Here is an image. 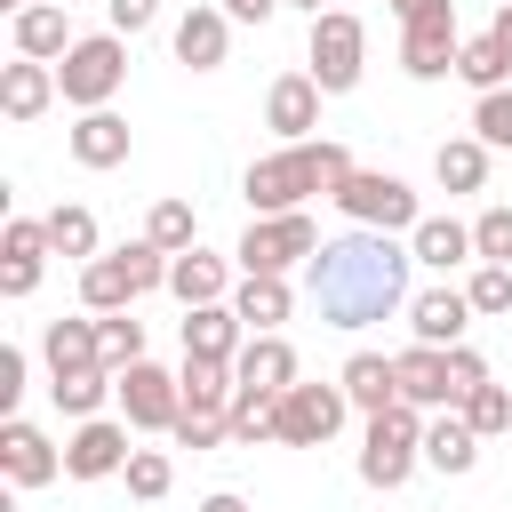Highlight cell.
Listing matches in <instances>:
<instances>
[{
    "mask_svg": "<svg viewBox=\"0 0 512 512\" xmlns=\"http://www.w3.org/2000/svg\"><path fill=\"white\" fill-rule=\"evenodd\" d=\"M408 264L416 256L392 232H360L352 224L344 240H320L304 280H312V304H320L328 328H368L384 312H408Z\"/></svg>",
    "mask_w": 512,
    "mask_h": 512,
    "instance_id": "1",
    "label": "cell"
},
{
    "mask_svg": "<svg viewBox=\"0 0 512 512\" xmlns=\"http://www.w3.org/2000/svg\"><path fill=\"white\" fill-rule=\"evenodd\" d=\"M352 168H360V160H352L344 144L312 136V144H288V152H264V160H248V176H240V200H248L256 216H296L312 192H328V200H336V184H344Z\"/></svg>",
    "mask_w": 512,
    "mask_h": 512,
    "instance_id": "2",
    "label": "cell"
},
{
    "mask_svg": "<svg viewBox=\"0 0 512 512\" xmlns=\"http://www.w3.org/2000/svg\"><path fill=\"white\" fill-rule=\"evenodd\" d=\"M168 264H176V256H160L152 240H128V248L80 264V304H88V312H128L144 288H168Z\"/></svg>",
    "mask_w": 512,
    "mask_h": 512,
    "instance_id": "3",
    "label": "cell"
},
{
    "mask_svg": "<svg viewBox=\"0 0 512 512\" xmlns=\"http://www.w3.org/2000/svg\"><path fill=\"white\" fill-rule=\"evenodd\" d=\"M120 80H128V40H120V32H88V40H72V56L56 64V88H64L72 112H104V104L120 96Z\"/></svg>",
    "mask_w": 512,
    "mask_h": 512,
    "instance_id": "4",
    "label": "cell"
},
{
    "mask_svg": "<svg viewBox=\"0 0 512 512\" xmlns=\"http://www.w3.org/2000/svg\"><path fill=\"white\" fill-rule=\"evenodd\" d=\"M232 256H240V280H288V264H312L320 256V232H312L304 208L296 216H256Z\"/></svg>",
    "mask_w": 512,
    "mask_h": 512,
    "instance_id": "5",
    "label": "cell"
},
{
    "mask_svg": "<svg viewBox=\"0 0 512 512\" xmlns=\"http://www.w3.org/2000/svg\"><path fill=\"white\" fill-rule=\"evenodd\" d=\"M424 464V408H384V416H368V440H360V480L368 488H400L408 472Z\"/></svg>",
    "mask_w": 512,
    "mask_h": 512,
    "instance_id": "6",
    "label": "cell"
},
{
    "mask_svg": "<svg viewBox=\"0 0 512 512\" xmlns=\"http://www.w3.org/2000/svg\"><path fill=\"white\" fill-rule=\"evenodd\" d=\"M360 72H368V24L352 8L312 16V80H320V96H352Z\"/></svg>",
    "mask_w": 512,
    "mask_h": 512,
    "instance_id": "7",
    "label": "cell"
},
{
    "mask_svg": "<svg viewBox=\"0 0 512 512\" xmlns=\"http://www.w3.org/2000/svg\"><path fill=\"white\" fill-rule=\"evenodd\" d=\"M336 208H344L360 232H416V224H424L416 192H408L400 176H384V168H352V176L336 184Z\"/></svg>",
    "mask_w": 512,
    "mask_h": 512,
    "instance_id": "8",
    "label": "cell"
},
{
    "mask_svg": "<svg viewBox=\"0 0 512 512\" xmlns=\"http://www.w3.org/2000/svg\"><path fill=\"white\" fill-rule=\"evenodd\" d=\"M176 416H184V384L168 368H152V360L120 368V424L128 432H176Z\"/></svg>",
    "mask_w": 512,
    "mask_h": 512,
    "instance_id": "9",
    "label": "cell"
},
{
    "mask_svg": "<svg viewBox=\"0 0 512 512\" xmlns=\"http://www.w3.org/2000/svg\"><path fill=\"white\" fill-rule=\"evenodd\" d=\"M456 56H464L456 8H432V16H408V24H400V72H408V80H448Z\"/></svg>",
    "mask_w": 512,
    "mask_h": 512,
    "instance_id": "10",
    "label": "cell"
},
{
    "mask_svg": "<svg viewBox=\"0 0 512 512\" xmlns=\"http://www.w3.org/2000/svg\"><path fill=\"white\" fill-rule=\"evenodd\" d=\"M344 384H288L280 392V440L288 448H320V440H336V424H344Z\"/></svg>",
    "mask_w": 512,
    "mask_h": 512,
    "instance_id": "11",
    "label": "cell"
},
{
    "mask_svg": "<svg viewBox=\"0 0 512 512\" xmlns=\"http://www.w3.org/2000/svg\"><path fill=\"white\" fill-rule=\"evenodd\" d=\"M0 472H8V488H48V480L64 472V448H56L40 424L8 416V424H0Z\"/></svg>",
    "mask_w": 512,
    "mask_h": 512,
    "instance_id": "12",
    "label": "cell"
},
{
    "mask_svg": "<svg viewBox=\"0 0 512 512\" xmlns=\"http://www.w3.org/2000/svg\"><path fill=\"white\" fill-rule=\"evenodd\" d=\"M128 424H112V416H88L72 440H64V472L72 480H112V472H128Z\"/></svg>",
    "mask_w": 512,
    "mask_h": 512,
    "instance_id": "13",
    "label": "cell"
},
{
    "mask_svg": "<svg viewBox=\"0 0 512 512\" xmlns=\"http://www.w3.org/2000/svg\"><path fill=\"white\" fill-rule=\"evenodd\" d=\"M264 128L288 136V144H312V128H320V80L312 72H280L264 88Z\"/></svg>",
    "mask_w": 512,
    "mask_h": 512,
    "instance_id": "14",
    "label": "cell"
},
{
    "mask_svg": "<svg viewBox=\"0 0 512 512\" xmlns=\"http://www.w3.org/2000/svg\"><path fill=\"white\" fill-rule=\"evenodd\" d=\"M48 264V216H8L0 232V296H32Z\"/></svg>",
    "mask_w": 512,
    "mask_h": 512,
    "instance_id": "15",
    "label": "cell"
},
{
    "mask_svg": "<svg viewBox=\"0 0 512 512\" xmlns=\"http://www.w3.org/2000/svg\"><path fill=\"white\" fill-rule=\"evenodd\" d=\"M392 368H400V400H408V408H464V392H456V376H448V352L408 344V352H392Z\"/></svg>",
    "mask_w": 512,
    "mask_h": 512,
    "instance_id": "16",
    "label": "cell"
},
{
    "mask_svg": "<svg viewBox=\"0 0 512 512\" xmlns=\"http://www.w3.org/2000/svg\"><path fill=\"white\" fill-rule=\"evenodd\" d=\"M464 320H472V296H464V288H424V296H408V328H416V344H432V352H456V344H464Z\"/></svg>",
    "mask_w": 512,
    "mask_h": 512,
    "instance_id": "17",
    "label": "cell"
},
{
    "mask_svg": "<svg viewBox=\"0 0 512 512\" xmlns=\"http://www.w3.org/2000/svg\"><path fill=\"white\" fill-rule=\"evenodd\" d=\"M224 288H232V264L208 256V248H184V256L168 264V296H176L184 312H200V304H232Z\"/></svg>",
    "mask_w": 512,
    "mask_h": 512,
    "instance_id": "18",
    "label": "cell"
},
{
    "mask_svg": "<svg viewBox=\"0 0 512 512\" xmlns=\"http://www.w3.org/2000/svg\"><path fill=\"white\" fill-rule=\"evenodd\" d=\"M240 344H248V328H240V312L232 304H200V312H184V360H240Z\"/></svg>",
    "mask_w": 512,
    "mask_h": 512,
    "instance_id": "19",
    "label": "cell"
},
{
    "mask_svg": "<svg viewBox=\"0 0 512 512\" xmlns=\"http://www.w3.org/2000/svg\"><path fill=\"white\" fill-rule=\"evenodd\" d=\"M232 376H240L248 392H288V384H304V376H296V344H288V336H248V344H240V360H232Z\"/></svg>",
    "mask_w": 512,
    "mask_h": 512,
    "instance_id": "20",
    "label": "cell"
},
{
    "mask_svg": "<svg viewBox=\"0 0 512 512\" xmlns=\"http://www.w3.org/2000/svg\"><path fill=\"white\" fill-rule=\"evenodd\" d=\"M336 384H344V400H352L360 416H384V408H400V368H392L384 352H352Z\"/></svg>",
    "mask_w": 512,
    "mask_h": 512,
    "instance_id": "21",
    "label": "cell"
},
{
    "mask_svg": "<svg viewBox=\"0 0 512 512\" xmlns=\"http://www.w3.org/2000/svg\"><path fill=\"white\" fill-rule=\"evenodd\" d=\"M8 32H16V56H32V64H64V56H72V24H64L56 0H32Z\"/></svg>",
    "mask_w": 512,
    "mask_h": 512,
    "instance_id": "22",
    "label": "cell"
},
{
    "mask_svg": "<svg viewBox=\"0 0 512 512\" xmlns=\"http://www.w3.org/2000/svg\"><path fill=\"white\" fill-rule=\"evenodd\" d=\"M56 96H64V88H56V64H32V56H16V64L0 72V112H8V120H40Z\"/></svg>",
    "mask_w": 512,
    "mask_h": 512,
    "instance_id": "23",
    "label": "cell"
},
{
    "mask_svg": "<svg viewBox=\"0 0 512 512\" xmlns=\"http://www.w3.org/2000/svg\"><path fill=\"white\" fill-rule=\"evenodd\" d=\"M224 48H232V16H224V8H192V16L176 24V64L216 72V64H224Z\"/></svg>",
    "mask_w": 512,
    "mask_h": 512,
    "instance_id": "24",
    "label": "cell"
},
{
    "mask_svg": "<svg viewBox=\"0 0 512 512\" xmlns=\"http://www.w3.org/2000/svg\"><path fill=\"white\" fill-rule=\"evenodd\" d=\"M72 160L80 168H120L128 160V120L104 104V112H80L72 120Z\"/></svg>",
    "mask_w": 512,
    "mask_h": 512,
    "instance_id": "25",
    "label": "cell"
},
{
    "mask_svg": "<svg viewBox=\"0 0 512 512\" xmlns=\"http://www.w3.org/2000/svg\"><path fill=\"white\" fill-rule=\"evenodd\" d=\"M408 256H416V264H432V272L480 264V256H472V224H456V216H424V224L408 232Z\"/></svg>",
    "mask_w": 512,
    "mask_h": 512,
    "instance_id": "26",
    "label": "cell"
},
{
    "mask_svg": "<svg viewBox=\"0 0 512 512\" xmlns=\"http://www.w3.org/2000/svg\"><path fill=\"white\" fill-rule=\"evenodd\" d=\"M176 384H184V416H232L240 376H232L224 360H184V368H176Z\"/></svg>",
    "mask_w": 512,
    "mask_h": 512,
    "instance_id": "27",
    "label": "cell"
},
{
    "mask_svg": "<svg viewBox=\"0 0 512 512\" xmlns=\"http://www.w3.org/2000/svg\"><path fill=\"white\" fill-rule=\"evenodd\" d=\"M424 464H432V472H448V480L480 464V432L464 424V408H448L440 424H424Z\"/></svg>",
    "mask_w": 512,
    "mask_h": 512,
    "instance_id": "28",
    "label": "cell"
},
{
    "mask_svg": "<svg viewBox=\"0 0 512 512\" xmlns=\"http://www.w3.org/2000/svg\"><path fill=\"white\" fill-rule=\"evenodd\" d=\"M48 392H56V408H64V416H80V424H88L104 400H120V376H112V368H64V376H48Z\"/></svg>",
    "mask_w": 512,
    "mask_h": 512,
    "instance_id": "29",
    "label": "cell"
},
{
    "mask_svg": "<svg viewBox=\"0 0 512 512\" xmlns=\"http://www.w3.org/2000/svg\"><path fill=\"white\" fill-rule=\"evenodd\" d=\"M432 176H440V192H480L488 184V144L480 136H448L432 152Z\"/></svg>",
    "mask_w": 512,
    "mask_h": 512,
    "instance_id": "30",
    "label": "cell"
},
{
    "mask_svg": "<svg viewBox=\"0 0 512 512\" xmlns=\"http://www.w3.org/2000/svg\"><path fill=\"white\" fill-rule=\"evenodd\" d=\"M232 312H240L248 336H280V320H288V280H240V288H232Z\"/></svg>",
    "mask_w": 512,
    "mask_h": 512,
    "instance_id": "31",
    "label": "cell"
},
{
    "mask_svg": "<svg viewBox=\"0 0 512 512\" xmlns=\"http://www.w3.org/2000/svg\"><path fill=\"white\" fill-rule=\"evenodd\" d=\"M40 352H48V376H64V368H104V360H96V312H88V320H48Z\"/></svg>",
    "mask_w": 512,
    "mask_h": 512,
    "instance_id": "32",
    "label": "cell"
},
{
    "mask_svg": "<svg viewBox=\"0 0 512 512\" xmlns=\"http://www.w3.org/2000/svg\"><path fill=\"white\" fill-rule=\"evenodd\" d=\"M144 240H152L160 256H184V248H200V216H192V200H160V208L144 216Z\"/></svg>",
    "mask_w": 512,
    "mask_h": 512,
    "instance_id": "33",
    "label": "cell"
},
{
    "mask_svg": "<svg viewBox=\"0 0 512 512\" xmlns=\"http://www.w3.org/2000/svg\"><path fill=\"white\" fill-rule=\"evenodd\" d=\"M96 360L120 376V368H136L144 360V320H128V312H96Z\"/></svg>",
    "mask_w": 512,
    "mask_h": 512,
    "instance_id": "34",
    "label": "cell"
},
{
    "mask_svg": "<svg viewBox=\"0 0 512 512\" xmlns=\"http://www.w3.org/2000/svg\"><path fill=\"white\" fill-rule=\"evenodd\" d=\"M232 440L256 448V440H280V392H232Z\"/></svg>",
    "mask_w": 512,
    "mask_h": 512,
    "instance_id": "35",
    "label": "cell"
},
{
    "mask_svg": "<svg viewBox=\"0 0 512 512\" xmlns=\"http://www.w3.org/2000/svg\"><path fill=\"white\" fill-rule=\"evenodd\" d=\"M456 72L480 88V96H496L504 88V72H512V48L496 40V32H480V40H464V56H456Z\"/></svg>",
    "mask_w": 512,
    "mask_h": 512,
    "instance_id": "36",
    "label": "cell"
},
{
    "mask_svg": "<svg viewBox=\"0 0 512 512\" xmlns=\"http://www.w3.org/2000/svg\"><path fill=\"white\" fill-rule=\"evenodd\" d=\"M48 248H56V256H80V264H96V216H88L80 200L48 208Z\"/></svg>",
    "mask_w": 512,
    "mask_h": 512,
    "instance_id": "37",
    "label": "cell"
},
{
    "mask_svg": "<svg viewBox=\"0 0 512 512\" xmlns=\"http://www.w3.org/2000/svg\"><path fill=\"white\" fill-rule=\"evenodd\" d=\"M120 480H128V496H136V504H160V496H168V480H176V464H168L160 448H136Z\"/></svg>",
    "mask_w": 512,
    "mask_h": 512,
    "instance_id": "38",
    "label": "cell"
},
{
    "mask_svg": "<svg viewBox=\"0 0 512 512\" xmlns=\"http://www.w3.org/2000/svg\"><path fill=\"white\" fill-rule=\"evenodd\" d=\"M464 424H472L480 440H496V432H512V392H504V384H480V392L464 400Z\"/></svg>",
    "mask_w": 512,
    "mask_h": 512,
    "instance_id": "39",
    "label": "cell"
},
{
    "mask_svg": "<svg viewBox=\"0 0 512 512\" xmlns=\"http://www.w3.org/2000/svg\"><path fill=\"white\" fill-rule=\"evenodd\" d=\"M464 296H472V312H512V264H472V280H464Z\"/></svg>",
    "mask_w": 512,
    "mask_h": 512,
    "instance_id": "40",
    "label": "cell"
},
{
    "mask_svg": "<svg viewBox=\"0 0 512 512\" xmlns=\"http://www.w3.org/2000/svg\"><path fill=\"white\" fill-rule=\"evenodd\" d=\"M472 136H480L488 152H512V88H496V96L472 104Z\"/></svg>",
    "mask_w": 512,
    "mask_h": 512,
    "instance_id": "41",
    "label": "cell"
},
{
    "mask_svg": "<svg viewBox=\"0 0 512 512\" xmlns=\"http://www.w3.org/2000/svg\"><path fill=\"white\" fill-rule=\"evenodd\" d=\"M472 256H480V264H512V208H480V224H472Z\"/></svg>",
    "mask_w": 512,
    "mask_h": 512,
    "instance_id": "42",
    "label": "cell"
},
{
    "mask_svg": "<svg viewBox=\"0 0 512 512\" xmlns=\"http://www.w3.org/2000/svg\"><path fill=\"white\" fill-rule=\"evenodd\" d=\"M176 440L184 448H216V440H232V416H176Z\"/></svg>",
    "mask_w": 512,
    "mask_h": 512,
    "instance_id": "43",
    "label": "cell"
},
{
    "mask_svg": "<svg viewBox=\"0 0 512 512\" xmlns=\"http://www.w3.org/2000/svg\"><path fill=\"white\" fill-rule=\"evenodd\" d=\"M448 376H456V392H464V400H472V392H480V384H488V360H480V352H472V344H456V352H448Z\"/></svg>",
    "mask_w": 512,
    "mask_h": 512,
    "instance_id": "44",
    "label": "cell"
},
{
    "mask_svg": "<svg viewBox=\"0 0 512 512\" xmlns=\"http://www.w3.org/2000/svg\"><path fill=\"white\" fill-rule=\"evenodd\" d=\"M16 400H24V352L0 344V408H16Z\"/></svg>",
    "mask_w": 512,
    "mask_h": 512,
    "instance_id": "45",
    "label": "cell"
},
{
    "mask_svg": "<svg viewBox=\"0 0 512 512\" xmlns=\"http://www.w3.org/2000/svg\"><path fill=\"white\" fill-rule=\"evenodd\" d=\"M152 16H160V0H112V32H120V40H128V32H144Z\"/></svg>",
    "mask_w": 512,
    "mask_h": 512,
    "instance_id": "46",
    "label": "cell"
},
{
    "mask_svg": "<svg viewBox=\"0 0 512 512\" xmlns=\"http://www.w3.org/2000/svg\"><path fill=\"white\" fill-rule=\"evenodd\" d=\"M280 0H224V16H240V24H264Z\"/></svg>",
    "mask_w": 512,
    "mask_h": 512,
    "instance_id": "47",
    "label": "cell"
},
{
    "mask_svg": "<svg viewBox=\"0 0 512 512\" xmlns=\"http://www.w3.org/2000/svg\"><path fill=\"white\" fill-rule=\"evenodd\" d=\"M200 512H248V504H240L232 488H216V496H200Z\"/></svg>",
    "mask_w": 512,
    "mask_h": 512,
    "instance_id": "48",
    "label": "cell"
},
{
    "mask_svg": "<svg viewBox=\"0 0 512 512\" xmlns=\"http://www.w3.org/2000/svg\"><path fill=\"white\" fill-rule=\"evenodd\" d=\"M392 8H400V24H408V16H432V8H456V0H392Z\"/></svg>",
    "mask_w": 512,
    "mask_h": 512,
    "instance_id": "49",
    "label": "cell"
},
{
    "mask_svg": "<svg viewBox=\"0 0 512 512\" xmlns=\"http://www.w3.org/2000/svg\"><path fill=\"white\" fill-rule=\"evenodd\" d=\"M488 32H496V40H504V48H512V0H504V8H496V24H488Z\"/></svg>",
    "mask_w": 512,
    "mask_h": 512,
    "instance_id": "50",
    "label": "cell"
},
{
    "mask_svg": "<svg viewBox=\"0 0 512 512\" xmlns=\"http://www.w3.org/2000/svg\"><path fill=\"white\" fill-rule=\"evenodd\" d=\"M296 8H312V16H328V8H320V0H296Z\"/></svg>",
    "mask_w": 512,
    "mask_h": 512,
    "instance_id": "51",
    "label": "cell"
}]
</instances>
